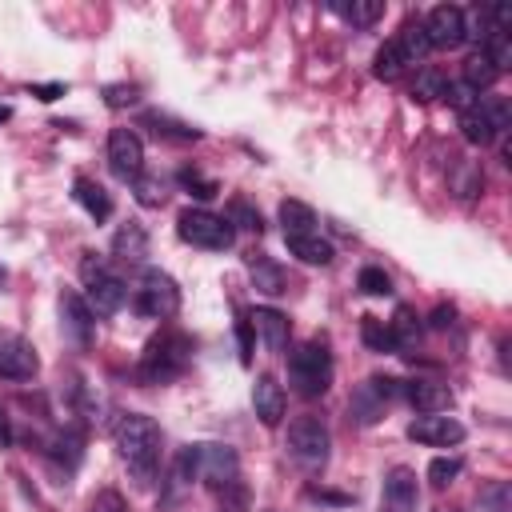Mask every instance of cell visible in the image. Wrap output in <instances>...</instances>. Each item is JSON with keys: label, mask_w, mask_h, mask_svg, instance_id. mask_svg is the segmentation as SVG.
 Segmentation results:
<instances>
[{"label": "cell", "mask_w": 512, "mask_h": 512, "mask_svg": "<svg viewBox=\"0 0 512 512\" xmlns=\"http://www.w3.org/2000/svg\"><path fill=\"white\" fill-rule=\"evenodd\" d=\"M252 408H256V416H260L264 428H276L284 420V388L276 384L272 372H260L256 376V384H252Z\"/></svg>", "instance_id": "cell-15"}, {"label": "cell", "mask_w": 512, "mask_h": 512, "mask_svg": "<svg viewBox=\"0 0 512 512\" xmlns=\"http://www.w3.org/2000/svg\"><path fill=\"white\" fill-rule=\"evenodd\" d=\"M460 468H464V464H460L456 456H436V460L428 464V480H432L436 488H444V484H452V480L460 476Z\"/></svg>", "instance_id": "cell-39"}, {"label": "cell", "mask_w": 512, "mask_h": 512, "mask_svg": "<svg viewBox=\"0 0 512 512\" xmlns=\"http://www.w3.org/2000/svg\"><path fill=\"white\" fill-rule=\"evenodd\" d=\"M484 500L492 504V512H508V484H492L484 492Z\"/></svg>", "instance_id": "cell-43"}, {"label": "cell", "mask_w": 512, "mask_h": 512, "mask_svg": "<svg viewBox=\"0 0 512 512\" xmlns=\"http://www.w3.org/2000/svg\"><path fill=\"white\" fill-rule=\"evenodd\" d=\"M404 68H408V60H404L400 44H396V40L380 44V52H376V60H372V72H376L380 80H400V76H404Z\"/></svg>", "instance_id": "cell-28"}, {"label": "cell", "mask_w": 512, "mask_h": 512, "mask_svg": "<svg viewBox=\"0 0 512 512\" xmlns=\"http://www.w3.org/2000/svg\"><path fill=\"white\" fill-rule=\"evenodd\" d=\"M8 116H12V108H8V104H0V124H4Z\"/></svg>", "instance_id": "cell-47"}, {"label": "cell", "mask_w": 512, "mask_h": 512, "mask_svg": "<svg viewBox=\"0 0 512 512\" xmlns=\"http://www.w3.org/2000/svg\"><path fill=\"white\" fill-rule=\"evenodd\" d=\"M448 76L440 72V68H420L416 72V80H412V96L420 100V104H432V100H444L448 96Z\"/></svg>", "instance_id": "cell-22"}, {"label": "cell", "mask_w": 512, "mask_h": 512, "mask_svg": "<svg viewBox=\"0 0 512 512\" xmlns=\"http://www.w3.org/2000/svg\"><path fill=\"white\" fill-rule=\"evenodd\" d=\"M92 512H128V504H124V496H120V492L104 488V492L92 500Z\"/></svg>", "instance_id": "cell-40"}, {"label": "cell", "mask_w": 512, "mask_h": 512, "mask_svg": "<svg viewBox=\"0 0 512 512\" xmlns=\"http://www.w3.org/2000/svg\"><path fill=\"white\" fill-rule=\"evenodd\" d=\"M132 188H136V200H140L144 208H160V204L168 200V188H164L160 176H144V172H140V176L132 180Z\"/></svg>", "instance_id": "cell-34"}, {"label": "cell", "mask_w": 512, "mask_h": 512, "mask_svg": "<svg viewBox=\"0 0 512 512\" xmlns=\"http://www.w3.org/2000/svg\"><path fill=\"white\" fill-rule=\"evenodd\" d=\"M388 328H392L396 352H400V348H412V344L420 340V320H416V312H412V308H396V316L388 320Z\"/></svg>", "instance_id": "cell-30"}, {"label": "cell", "mask_w": 512, "mask_h": 512, "mask_svg": "<svg viewBox=\"0 0 512 512\" xmlns=\"http://www.w3.org/2000/svg\"><path fill=\"white\" fill-rule=\"evenodd\" d=\"M112 252L120 260H128V264H140L148 256V232H144V224H136V220L120 224L116 236H112Z\"/></svg>", "instance_id": "cell-18"}, {"label": "cell", "mask_w": 512, "mask_h": 512, "mask_svg": "<svg viewBox=\"0 0 512 512\" xmlns=\"http://www.w3.org/2000/svg\"><path fill=\"white\" fill-rule=\"evenodd\" d=\"M360 336H364V344H368L372 352H396L392 328H388L384 320H376V316H364V324H360Z\"/></svg>", "instance_id": "cell-32"}, {"label": "cell", "mask_w": 512, "mask_h": 512, "mask_svg": "<svg viewBox=\"0 0 512 512\" xmlns=\"http://www.w3.org/2000/svg\"><path fill=\"white\" fill-rule=\"evenodd\" d=\"M288 240V252L296 256V260H304V264H332V244L328 240H320L316 232H304V236H284Z\"/></svg>", "instance_id": "cell-20"}, {"label": "cell", "mask_w": 512, "mask_h": 512, "mask_svg": "<svg viewBox=\"0 0 512 512\" xmlns=\"http://www.w3.org/2000/svg\"><path fill=\"white\" fill-rule=\"evenodd\" d=\"M248 324H252V332H260V340L268 344V352H284L288 348V316L280 312V308H252L248 312Z\"/></svg>", "instance_id": "cell-16"}, {"label": "cell", "mask_w": 512, "mask_h": 512, "mask_svg": "<svg viewBox=\"0 0 512 512\" xmlns=\"http://www.w3.org/2000/svg\"><path fill=\"white\" fill-rule=\"evenodd\" d=\"M56 308H60V328H64V336H68L72 344L88 348L92 336H96V316H92L88 300H84L80 292H60Z\"/></svg>", "instance_id": "cell-10"}, {"label": "cell", "mask_w": 512, "mask_h": 512, "mask_svg": "<svg viewBox=\"0 0 512 512\" xmlns=\"http://www.w3.org/2000/svg\"><path fill=\"white\" fill-rule=\"evenodd\" d=\"M188 456H192V472L196 480H204L208 488L216 492H228L240 484V456L228 448V444H188Z\"/></svg>", "instance_id": "cell-4"}, {"label": "cell", "mask_w": 512, "mask_h": 512, "mask_svg": "<svg viewBox=\"0 0 512 512\" xmlns=\"http://www.w3.org/2000/svg\"><path fill=\"white\" fill-rule=\"evenodd\" d=\"M108 164L120 180H136L144 172V144L132 128H112L108 136Z\"/></svg>", "instance_id": "cell-12"}, {"label": "cell", "mask_w": 512, "mask_h": 512, "mask_svg": "<svg viewBox=\"0 0 512 512\" xmlns=\"http://www.w3.org/2000/svg\"><path fill=\"white\" fill-rule=\"evenodd\" d=\"M444 512H448V508H444Z\"/></svg>", "instance_id": "cell-49"}, {"label": "cell", "mask_w": 512, "mask_h": 512, "mask_svg": "<svg viewBox=\"0 0 512 512\" xmlns=\"http://www.w3.org/2000/svg\"><path fill=\"white\" fill-rule=\"evenodd\" d=\"M336 12H340L348 24L368 28V24H376V20L384 16V4H380V0H352V4H336Z\"/></svg>", "instance_id": "cell-31"}, {"label": "cell", "mask_w": 512, "mask_h": 512, "mask_svg": "<svg viewBox=\"0 0 512 512\" xmlns=\"http://www.w3.org/2000/svg\"><path fill=\"white\" fill-rule=\"evenodd\" d=\"M36 372H40L36 348L16 332H0V376L4 380H32Z\"/></svg>", "instance_id": "cell-11"}, {"label": "cell", "mask_w": 512, "mask_h": 512, "mask_svg": "<svg viewBox=\"0 0 512 512\" xmlns=\"http://www.w3.org/2000/svg\"><path fill=\"white\" fill-rule=\"evenodd\" d=\"M288 380L296 384L300 396H324L332 384V356L320 340H308L300 348H292L288 356Z\"/></svg>", "instance_id": "cell-3"}, {"label": "cell", "mask_w": 512, "mask_h": 512, "mask_svg": "<svg viewBox=\"0 0 512 512\" xmlns=\"http://www.w3.org/2000/svg\"><path fill=\"white\" fill-rule=\"evenodd\" d=\"M480 108H484V116H488V124H492V132L500 136V132H508V124H512V108H508V100L504 96H484L480 100Z\"/></svg>", "instance_id": "cell-35"}, {"label": "cell", "mask_w": 512, "mask_h": 512, "mask_svg": "<svg viewBox=\"0 0 512 512\" xmlns=\"http://www.w3.org/2000/svg\"><path fill=\"white\" fill-rule=\"evenodd\" d=\"M380 412H384V400L376 396V388L364 380L356 392H352V400H348V416L356 420V424H376L380 420Z\"/></svg>", "instance_id": "cell-21"}, {"label": "cell", "mask_w": 512, "mask_h": 512, "mask_svg": "<svg viewBox=\"0 0 512 512\" xmlns=\"http://www.w3.org/2000/svg\"><path fill=\"white\" fill-rule=\"evenodd\" d=\"M136 308L148 316V320H168L176 316L180 308V288L168 272L160 268H144L140 272V288H136Z\"/></svg>", "instance_id": "cell-8"}, {"label": "cell", "mask_w": 512, "mask_h": 512, "mask_svg": "<svg viewBox=\"0 0 512 512\" xmlns=\"http://www.w3.org/2000/svg\"><path fill=\"white\" fill-rule=\"evenodd\" d=\"M180 188H188V192L200 196V200H212V196L220 192V184H216L212 176L196 172V168H180Z\"/></svg>", "instance_id": "cell-36"}, {"label": "cell", "mask_w": 512, "mask_h": 512, "mask_svg": "<svg viewBox=\"0 0 512 512\" xmlns=\"http://www.w3.org/2000/svg\"><path fill=\"white\" fill-rule=\"evenodd\" d=\"M176 232H180L184 244H192V248H212V252L232 248V236H236L224 216L204 212V208H184V212L176 216Z\"/></svg>", "instance_id": "cell-7"}, {"label": "cell", "mask_w": 512, "mask_h": 512, "mask_svg": "<svg viewBox=\"0 0 512 512\" xmlns=\"http://www.w3.org/2000/svg\"><path fill=\"white\" fill-rule=\"evenodd\" d=\"M236 340H240V360L248 364V360H252V324H248V320L236 324Z\"/></svg>", "instance_id": "cell-42"}, {"label": "cell", "mask_w": 512, "mask_h": 512, "mask_svg": "<svg viewBox=\"0 0 512 512\" xmlns=\"http://www.w3.org/2000/svg\"><path fill=\"white\" fill-rule=\"evenodd\" d=\"M144 124H148L156 136H164V140H200V128H192V124H184V120H172V116H164V112H144Z\"/></svg>", "instance_id": "cell-25"}, {"label": "cell", "mask_w": 512, "mask_h": 512, "mask_svg": "<svg viewBox=\"0 0 512 512\" xmlns=\"http://www.w3.org/2000/svg\"><path fill=\"white\" fill-rule=\"evenodd\" d=\"M188 352H192V344H188L180 332H164V336H156V340L144 348V356H140V376H144L148 384H164V380H172V376L184 372Z\"/></svg>", "instance_id": "cell-5"}, {"label": "cell", "mask_w": 512, "mask_h": 512, "mask_svg": "<svg viewBox=\"0 0 512 512\" xmlns=\"http://www.w3.org/2000/svg\"><path fill=\"white\" fill-rule=\"evenodd\" d=\"M460 132H464V140H468V144H480V148L496 140V132H492V124H488V116H484L480 100H476L472 108H464V112H460Z\"/></svg>", "instance_id": "cell-23"}, {"label": "cell", "mask_w": 512, "mask_h": 512, "mask_svg": "<svg viewBox=\"0 0 512 512\" xmlns=\"http://www.w3.org/2000/svg\"><path fill=\"white\" fill-rule=\"evenodd\" d=\"M4 276H8V272H4V264H0V284H4Z\"/></svg>", "instance_id": "cell-48"}, {"label": "cell", "mask_w": 512, "mask_h": 512, "mask_svg": "<svg viewBox=\"0 0 512 512\" xmlns=\"http://www.w3.org/2000/svg\"><path fill=\"white\" fill-rule=\"evenodd\" d=\"M228 224H236V228H248V232H260L264 228V220H260V212L248 204V200H232L228 204V216H224Z\"/></svg>", "instance_id": "cell-38"}, {"label": "cell", "mask_w": 512, "mask_h": 512, "mask_svg": "<svg viewBox=\"0 0 512 512\" xmlns=\"http://www.w3.org/2000/svg\"><path fill=\"white\" fill-rule=\"evenodd\" d=\"M28 92H32L36 100H56V96H64V84H56V80H52V84H32Z\"/></svg>", "instance_id": "cell-44"}, {"label": "cell", "mask_w": 512, "mask_h": 512, "mask_svg": "<svg viewBox=\"0 0 512 512\" xmlns=\"http://www.w3.org/2000/svg\"><path fill=\"white\" fill-rule=\"evenodd\" d=\"M248 272H252V280H256V288L264 292V296H280L284 292V272L268 260V256H248Z\"/></svg>", "instance_id": "cell-24"}, {"label": "cell", "mask_w": 512, "mask_h": 512, "mask_svg": "<svg viewBox=\"0 0 512 512\" xmlns=\"http://www.w3.org/2000/svg\"><path fill=\"white\" fill-rule=\"evenodd\" d=\"M416 472L396 464L388 468L384 476V488H380V512H416Z\"/></svg>", "instance_id": "cell-14"}, {"label": "cell", "mask_w": 512, "mask_h": 512, "mask_svg": "<svg viewBox=\"0 0 512 512\" xmlns=\"http://www.w3.org/2000/svg\"><path fill=\"white\" fill-rule=\"evenodd\" d=\"M480 52L488 56V64H492L496 72H504V68L512 64V40H508V32H488Z\"/></svg>", "instance_id": "cell-33"}, {"label": "cell", "mask_w": 512, "mask_h": 512, "mask_svg": "<svg viewBox=\"0 0 512 512\" xmlns=\"http://www.w3.org/2000/svg\"><path fill=\"white\" fill-rule=\"evenodd\" d=\"M396 44H400V52H404V60H408V64H416V60H424V56L432 52V48H428V36H424V24H420V20H408V24L400 28Z\"/></svg>", "instance_id": "cell-27"}, {"label": "cell", "mask_w": 512, "mask_h": 512, "mask_svg": "<svg viewBox=\"0 0 512 512\" xmlns=\"http://www.w3.org/2000/svg\"><path fill=\"white\" fill-rule=\"evenodd\" d=\"M404 396H408V404H412L420 416L444 412V408L452 404V388L440 384V380H412V384H404Z\"/></svg>", "instance_id": "cell-17"}, {"label": "cell", "mask_w": 512, "mask_h": 512, "mask_svg": "<svg viewBox=\"0 0 512 512\" xmlns=\"http://www.w3.org/2000/svg\"><path fill=\"white\" fill-rule=\"evenodd\" d=\"M288 452L296 464L304 468H324L328 464V452H332V436H328V424L320 416H296L288 424Z\"/></svg>", "instance_id": "cell-6"}, {"label": "cell", "mask_w": 512, "mask_h": 512, "mask_svg": "<svg viewBox=\"0 0 512 512\" xmlns=\"http://www.w3.org/2000/svg\"><path fill=\"white\" fill-rule=\"evenodd\" d=\"M80 280H84V300H88L92 316H112V312L124 308L128 288H124V280L108 268L104 256L84 252V260H80Z\"/></svg>", "instance_id": "cell-2"}, {"label": "cell", "mask_w": 512, "mask_h": 512, "mask_svg": "<svg viewBox=\"0 0 512 512\" xmlns=\"http://www.w3.org/2000/svg\"><path fill=\"white\" fill-rule=\"evenodd\" d=\"M12 444V416L0 408V448H8Z\"/></svg>", "instance_id": "cell-46"}, {"label": "cell", "mask_w": 512, "mask_h": 512, "mask_svg": "<svg viewBox=\"0 0 512 512\" xmlns=\"http://www.w3.org/2000/svg\"><path fill=\"white\" fill-rule=\"evenodd\" d=\"M112 440H116V452H120L128 476L140 488H148L156 480V468H160V428H156V420L144 416V412H124L112 424Z\"/></svg>", "instance_id": "cell-1"}, {"label": "cell", "mask_w": 512, "mask_h": 512, "mask_svg": "<svg viewBox=\"0 0 512 512\" xmlns=\"http://www.w3.org/2000/svg\"><path fill=\"white\" fill-rule=\"evenodd\" d=\"M452 316H456V308H444V304H440V308L432 312V328H448V324H452Z\"/></svg>", "instance_id": "cell-45"}, {"label": "cell", "mask_w": 512, "mask_h": 512, "mask_svg": "<svg viewBox=\"0 0 512 512\" xmlns=\"http://www.w3.org/2000/svg\"><path fill=\"white\" fill-rule=\"evenodd\" d=\"M496 76H500V72L488 64V56H484V52H472V56L464 60V80H460V84H468V88L480 96L484 88H492Z\"/></svg>", "instance_id": "cell-29"}, {"label": "cell", "mask_w": 512, "mask_h": 512, "mask_svg": "<svg viewBox=\"0 0 512 512\" xmlns=\"http://www.w3.org/2000/svg\"><path fill=\"white\" fill-rule=\"evenodd\" d=\"M72 196L80 200V208H84L92 220H108V216H112V200H108V192H104L96 180H88V176H76V184H72Z\"/></svg>", "instance_id": "cell-19"}, {"label": "cell", "mask_w": 512, "mask_h": 512, "mask_svg": "<svg viewBox=\"0 0 512 512\" xmlns=\"http://www.w3.org/2000/svg\"><path fill=\"white\" fill-rule=\"evenodd\" d=\"M420 24L428 36V48H460L468 40V12L456 4H436Z\"/></svg>", "instance_id": "cell-9"}, {"label": "cell", "mask_w": 512, "mask_h": 512, "mask_svg": "<svg viewBox=\"0 0 512 512\" xmlns=\"http://www.w3.org/2000/svg\"><path fill=\"white\" fill-rule=\"evenodd\" d=\"M280 224H284V236H304V232H312L316 212L308 204H300V200H284L280 204Z\"/></svg>", "instance_id": "cell-26"}, {"label": "cell", "mask_w": 512, "mask_h": 512, "mask_svg": "<svg viewBox=\"0 0 512 512\" xmlns=\"http://www.w3.org/2000/svg\"><path fill=\"white\" fill-rule=\"evenodd\" d=\"M104 100H108L112 108H124V104L136 100V84H112V88H104Z\"/></svg>", "instance_id": "cell-41"}, {"label": "cell", "mask_w": 512, "mask_h": 512, "mask_svg": "<svg viewBox=\"0 0 512 512\" xmlns=\"http://www.w3.org/2000/svg\"><path fill=\"white\" fill-rule=\"evenodd\" d=\"M408 440L428 444V448H452V444L464 440V424H460L456 416H440V412L416 416V420L408 424Z\"/></svg>", "instance_id": "cell-13"}, {"label": "cell", "mask_w": 512, "mask_h": 512, "mask_svg": "<svg viewBox=\"0 0 512 512\" xmlns=\"http://www.w3.org/2000/svg\"><path fill=\"white\" fill-rule=\"evenodd\" d=\"M356 288H360V292H368V296H388V292H392V280H388V272H384V268L368 264V268H360Z\"/></svg>", "instance_id": "cell-37"}]
</instances>
